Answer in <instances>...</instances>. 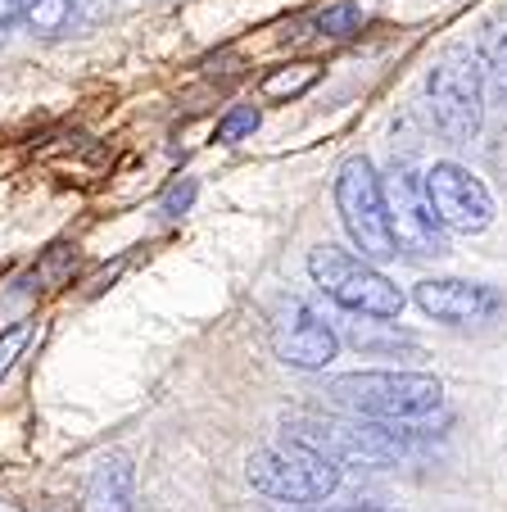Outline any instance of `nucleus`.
I'll use <instances>...</instances> for the list:
<instances>
[{
	"instance_id": "1",
	"label": "nucleus",
	"mask_w": 507,
	"mask_h": 512,
	"mask_svg": "<svg viewBox=\"0 0 507 512\" xmlns=\"http://www.w3.org/2000/svg\"><path fill=\"white\" fill-rule=\"evenodd\" d=\"M331 399L354 417H372L403 435H431L449 422L444 381L426 372H349L331 381Z\"/></svg>"
},
{
	"instance_id": "2",
	"label": "nucleus",
	"mask_w": 507,
	"mask_h": 512,
	"mask_svg": "<svg viewBox=\"0 0 507 512\" xmlns=\"http://www.w3.org/2000/svg\"><path fill=\"white\" fill-rule=\"evenodd\" d=\"M431 114L435 127L444 132L449 145H471L485 123V59H480V46H467V41H453V46L440 50L431 68Z\"/></svg>"
},
{
	"instance_id": "3",
	"label": "nucleus",
	"mask_w": 507,
	"mask_h": 512,
	"mask_svg": "<svg viewBox=\"0 0 507 512\" xmlns=\"http://www.w3.org/2000/svg\"><path fill=\"white\" fill-rule=\"evenodd\" d=\"M308 277L331 304L358 313V318H399L403 313V290L376 268L363 254H349L340 245H313L308 250Z\"/></svg>"
},
{
	"instance_id": "4",
	"label": "nucleus",
	"mask_w": 507,
	"mask_h": 512,
	"mask_svg": "<svg viewBox=\"0 0 507 512\" xmlns=\"http://www.w3.org/2000/svg\"><path fill=\"white\" fill-rule=\"evenodd\" d=\"M281 435L290 445H304L313 454H326L335 463H363V467H385L403 454L394 426L372 422V417H358V422H340V417H286Z\"/></svg>"
},
{
	"instance_id": "5",
	"label": "nucleus",
	"mask_w": 507,
	"mask_h": 512,
	"mask_svg": "<svg viewBox=\"0 0 507 512\" xmlns=\"http://www.w3.org/2000/svg\"><path fill=\"white\" fill-rule=\"evenodd\" d=\"M245 476H249V485L259 494H268V499L290 503V508H308V503H322L326 494L340 485V463L286 440L281 449L249 454Z\"/></svg>"
},
{
	"instance_id": "6",
	"label": "nucleus",
	"mask_w": 507,
	"mask_h": 512,
	"mask_svg": "<svg viewBox=\"0 0 507 512\" xmlns=\"http://www.w3.org/2000/svg\"><path fill=\"white\" fill-rule=\"evenodd\" d=\"M335 209H340L349 241L363 250V259L385 263L399 254L390 232V213H385L381 177H376V168L367 159H345L340 164V173H335Z\"/></svg>"
},
{
	"instance_id": "7",
	"label": "nucleus",
	"mask_w": 507,
	"mask_h": 512,
	"mask_svg": "<svg viewBox=\"0 0 507 512\" xmlns=\"http://www.w3.org/2000/svg\"><path fill=\"white\" fill-rule=\"evenodd\" d=\"M381 191H385V213H390V232H394L399 254H408V259H435V254L449 250L444 223L435 218L431 195H426V177H417V168L394 164L381 177Z\"/></svg>"
},
{
	"instance_id": "8",
	"label": "nucleus",
	"mask_w": 507,
	"mask_h": 512,
	"mask_svg": "<svg viewBox=\"0 0 507 512\" xmlns=\"http://www.w3.org/2000/svg\"><path fill=\"white\" fill-rule=\"evenodd\" d=\"M426 195H431V209L444 223V232L476 236L494 223V195L462 164H449V159L435 164L431 173H426Z\"/></svg>"
},
{
	"instance_id": "9",
	"label": "nucleus",
	"mask_w": 507,
	"mask_h": 512,
	"mask_svg": "<svg viewBox=\"0 0 507 512\" xmlns=\"http://www.w3.org/2000/svg\"><path fill=\"white\" fill-rule=\"evenodd\" d=\"M272 349L286 368L299 372H322L340 349V336L331 331V322L304 300H286L272 318Z\"/></svg>"
},
{
	"instance_id": "10",
	"label": "nucleus",
	"mask_w": 507,
	"mask_h": 512,
	"mask_svg": "<svg viewBox=\"0 0 507 512\" xmlns=\"http://www.w3.org/2000/svg\"><path fill=\"white\" fill-rule=\"evenodd\" d=\"M417 304L421 313H431L435 322H453V327H471L485 322L503 309V295L494 286L480 281H462V277H431L417 286Z\"/></svg>"
},
{
	"instance_id": "11",
	"label": "nucleus",
	"mask_w": 507,
	"mask_h": 512,
	"mask_svg": "<svg viewBox=\"0 0 507 512\" xmlns=\"http://www.w3.org/2000/svg\"><path fill=\"white\" fill-rule=\"evenodd\" d=\"M136 499V467L127 454H109L96 463L82 490V512H132Z\"/></svg>"
},
{
	"instance_id": "12",
	"label": "nucleus",
	"mask_w": 507,
	"mask_h": 512,
	"mask_svg": "<svg viewBox=\"0 0 507 512\" xmlns=\"http://www.w3.org/2000/svg\"><path fill=\"white\" fill-rule=\"evenodd\" d=\"M73 19H77L73 0H23V23L37 37H64L73 28Z\"/></svg>"
},
{
	"instance_id": "13",
	"label": "nucleus",
	"mask_w": 507,
	"mask_h": 512,
	"mask_svg": "<svg viewBox=\"0 0 507 512\" xmlns=\"http://www.w3.org/2000/svg\"><path fill=\"white\" fill-rule=\"evenodd\" d=\"M480 59H485V87L494 91L498 100H507V28H489L485 46H480Z\"/></svg>"
},
{
	"instance_id": "14",
	"label": "nucleus",
	"mask_w": 507,
	"mask_h": 512,
	"mask_svg": "<svg viewBox=\"0 0 507 512\" xmlns=\"http://www.w3.org/2000/svg\"><path fill=\"white\" fill-rule=\"evenodd\" d=\"M322 78V68L317 64H290V68H277L268 82H263V96L268 100H295V96H304L313 82Z\"/></svg>"
},
{
	"instance_id": "15",
	"label": "nucleus",
	"mask_w": 507,
	"mask_h": 512,
	"mask_svg": "<svg viewBox=\"0 0 507 512\" xmlns=\"http://www.w3.org/2000/svg\"><path fill=\"white\" fill-rule=\"evenodd\" d=\"M358 28H363V10H358L354 0H340V5H331V10L317 14V32H322V37L345 41V37H354Z\"/></svg>"
},
{
	"instance_id": "16",
	"label": "nucleus",
	"mask_w": 507,
	"mask_h": 512,
	"mask_svg": "<svg viewBox=\"0 0 507 512\" xmlns=\"http://www.w3.org/2000/svg\"><path fill=\"white\" fill-rule=\"evenodd\" d=\"M254 127H259V109H254V105H240V109H231V114L218 123V141L231 145V141H240V136H249Z\"/></svg>"
},
{
	"instance_id": "17",
	"label": "nucleus",
	"mask_w": 507,
	"mask_h": 512,
	"mask_svg": "<svg viewBox=\"0 0 507 512\" xmlns=\"http://www.w3.org/2000/svg\"><path fill=\"white\" fill-rule=\"evenodd\" d=\"M32 340V327H14V331H5L0 336V381H5V372L14 368V358L23 354V345Z\"/></svg>"
},
{
	"instance_id": "18",
	"label": "nucleus",
	"mask_w": 507,
	"mask_h": 512,
	"mask_svg": "<svg viewBox=\"0 0 507 512\" xmlns=\"http://www.w3.org/2000/svg\"><path fill=\"white\" fill-rule=\"evenodd\" d=\"M195 200V182L186 177V182H173L168 186V195H163V213H186Z\"/></svg>"
},
{
	"instance_id": "19",
	"label": "nucleus",
	"mask_w": 507,
	"mask_h": 512,
	"mask_svg": "<svg viewBox=\"0 0 507 512\" xmlns=\"http://www.w3.org/2000/svg\"><path fill=\"white\" fill-rule=\"evenodd\" d=\"M304 512H399V508H376V503H354V508H317V503H308Z\"/></svg>"
},
{
	"instance_id": "20",
	"label": "nucleus",
	"mask_w": 507,
	"mask_h": 512,
	"mask_svg": "<svg viewBox=\"0 0 507 512\" xmlns=\"http://www.w3.org/2000/svg\"><path fill=\"white\" fill-rule=\"evenodd\" d=\"M14 19H23V0H0V28Z\"/></svg>"
},
{
	"instance_id": "21",
	"label": "nucleus",
	"mask_w": 507,
	"mask_h": 512,
	"mask_svg": "<svg viewBox=\"0 0 507 512\" xmlns=\"http://www.w3.org/2000/svg\"><path fill=\"white\" fill-rule=\"evenodd\" d=\"M0 512H23V508H14V503H0Z\"/></svg>"
},
{
	"instance_id": "22",
	"label": "nucleus",
	"mask_w": 507,
	"mask_h": 512,
	"mask_svg": "<svg viewBox=\"0 0 507 512\" xmlns=\"http://www.w3.org/2000/svg\"><path fill=\"white\" fill-rule=\"evenodd\" d=\"M0 46H5V32H0Z\"/></svg>"
}]
</instances>
